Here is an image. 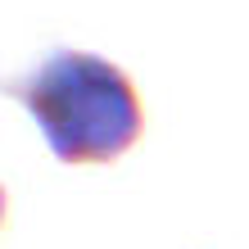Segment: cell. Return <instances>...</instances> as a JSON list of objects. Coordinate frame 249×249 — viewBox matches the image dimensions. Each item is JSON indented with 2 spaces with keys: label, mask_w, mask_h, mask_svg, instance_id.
Listing matches in <instances>:
<instances>
[{
  "label": "cell",
  "mask_w": 249,
  "mask_h": 249,
  "mask_svg": "<svg viewBox=\"0 0 249 249\" xmlns=\"http://www.w3.org/2000/svg\"><path fill=\"white\" fill-rule=\"evenodd\" d=\"M9 95L32 113L59 163H113L145 131L136 82L105 54L54 50L9 82Z\"/></svg>",
  "instance_id": "6da1fadb"
}]
</instances>
